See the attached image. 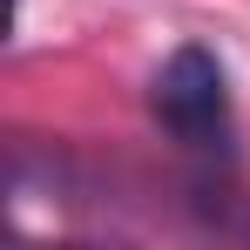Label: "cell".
<instances>
[{
  "label": "cell",
  "mask_w": 250,
  "mask_h": 250,
  "mask_svg": "<svg viewBox=\"0 0 250 250\" xmlns=\"http://www.w3.org/2000/svg\"><path fill=\"white\" fill-rule=\"evenodd\" d=\"M149 115L169 142H183L189 156H230L237 149V115H230V82L223 61L203 41H183L149 82Z\"/></svg>",
  "instance_id": "obj_1"
},
{
  "label": "cell",
  "mask_w": 250,
  "mask_h": 250,
  "mask_svg": "<svg viewBox=\"0 0 250 250\" xmlns=\"http://www.w3.org/2000/svg\"><path fill=\"white\" fill-rule=\"evenodd\" d=\"M230 230H237V237H250V216H230Z\"/></svg>",
  "instance_id": "obj_2"
}]
</instances>
